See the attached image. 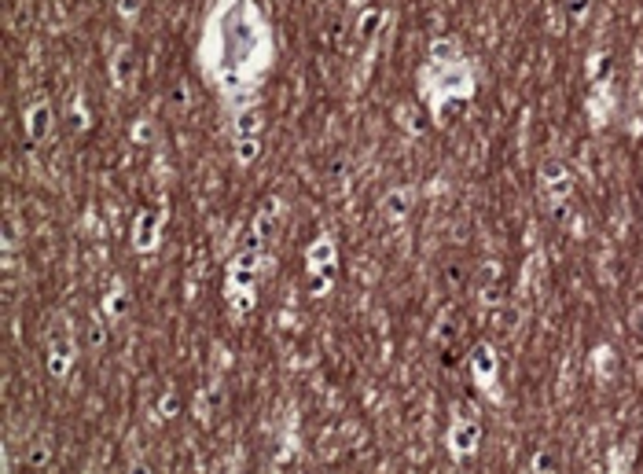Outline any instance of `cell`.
I'll use <instances>...</instances> for the list:
<instances>
[{"label":"cell","instance_id":"cell-1","mask_svg":"<svg viewBox=\"0 0 643 474\" xmlns=\"http://www.w3.org/2000/svg\"><path fill=\"white\" fill-rule=\"evenodd\" d=\"M478 438H482L478 423H474V419H456L453 434H448V445H453V452H456V456H467L471 448L478 445Z\"/></svg>","mask_w":643,"mask_h":474},{"label":"cell","instance_id":"cell-3","mask_svg":"<svg viewBox=\"0 0 643 474\" xmlns=\"http://www.w3.org/2000/svg\"><path fill=\"white\" fill-rule=\"evenodd\" d=\"M533 467H537V471H544V467H555V459H551V456H537V459H533Z\"/></svg>","mask_w":643,"mask_h":474},{"label":"cell","instance_id":"cell-4","mask_svg":"<svg viewBox=\"0 0 643 474\" xmlns=\"http://www.w3.org/2000/svg\"><path fill=\"white\" fill-rule=\"evenodd\" d=\"M570 11H573V15H581V11H588V0H573V4H570Z\"/></svg>","mask_w":643,"mask_h":474},{"label":"cell","instance_id":"cell-2","mask_svg":"<svg viewBox=\"0 0 643 474\" xmlns=\"http://www.w3.org/2000/svg\"><path fill=\"white\" fill-rule=\"evenodd\" d=\"M471 364H474V371H478V382H493V375H496V357H493V350H489V345H478V350H474V357H471ZM493 390V386H489Z\"/></svg>","mask_w":643,"mask_h":474}]
</instances>
